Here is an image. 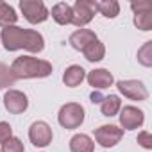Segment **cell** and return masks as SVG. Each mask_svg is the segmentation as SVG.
Returning <instances> with one entry per match:
<instances>
[{"label":"cell","mask_w":152,"mask_h":152,"mask_svg":"<svg viewBox=\"0 0 152 152\" xmlns=\"http://www.w3.org/2000/svg\"><path fill=\"white\" fill-rule=\"evenodd\" d=\"M0 43L7 52L27 50L31 54H39L45 48V38L34 29H23L18 25H9L0 31Z\"/></svg>","instance_id":"cell-1"},{"label":"cell","mask_w":152,"mask_h":152,"mask_svg":"<svg viewBox=\"0 0 152 152\" xmlns=\"http://www.w3.org/2000/svg\"><path fill=\"white\" fill-rule=\"evenodd\" d=\"M13 77L18 79H43L52 75L54 68L52 63L45 61V59H38L32 56H20L13 61V64L9 66Z\"/></svg>","instance_id":"cell-2"},{"label":"cell","mask_w":152,"mask_h":152,"mask_svg":"<svg viewBox=\"0 0 152 152\" xmlns=\"http://www.w3.org/2000/svg\"><path fill=\"white\" fill-rule=\"evenodd\" d=\"M86 118V111L79 102H66L61 106L59 113H57V122L61 127L64 129H79L84 124Z\"/></svg>","instance_id":"cell-3"},{"label":"cell","mask_w":152,"mask_h":152,"mask_svg":"<svg viewBox=\"0 0 152 152\" xmlns=\"http://www.w3.org/2000/svg\"><path fill=\"white\" fill-rule=\"evenodd\" d=\"M20 11H22L23 18L32 25L43 23L50 16L45 2H41V0H22L20 2Z\"/></svg>","instance_id":"cell-4"},{"label":"cell","mask_w":152,"mask_h":152,"mask_svg":"<svg viewBox=\"0 0 152 152\" xmlns=\"http://www.w3.org/2000/svg\"><path fill=\"white\" fill-rule=\"evenodd\" d=\"M97 7L95 0H77L72 6V23L79 29H84L95 16Z\"/></svg>","instance_id":"cell-5"},{"label":"cell","mask_w":152,"mask_h":152,"mask_svg":"<svg viewBox=\"0 0 152 152\" xmlns=\"http://www.w3.org/2000/svg\"><path fill=\"white\" fill-rule=\"evenodd\" d=\"M116 88L118 91L129 99V100H136V102H143L148 99V90L147 86L141 83V81H136V79H125V81H118L116 83Z\"/></svg>","instance_id":"cell-6"},{"label":"cell","mask_w":152,"mask_h":152,"mask_svg":"<svg viewBox=\"0 0 152 152\" xmlns=\"http://www.w3.org/2000/svg\"><path fill=\"white\" fill-rule=\"evenodd\" d=\"M122 138H124V129H120L118 125L106 124L95 129V141L102 148H113L116 143H120Z\"/></svg>","instance_id":"cell-7"},{"label":"cell","mask_w":152,"mask_h":152,"mask_svg":"<svg viewBox=\"0 0 152 152\" xmlns=\"http://www.w3.org/2000/svg\"><path fill=\"white\" fill-rule=\"evenodd\" d=\"M52 138H54L52 127L45 120H38V122L31 124V127H29V140H31V143L34 147H38V148L48 147L52 143Z\"/></svg>","instance_id":"cell-8"},{"label":"cell","mask_w":152,"mask_h":152,"mask_svg":"<svg viewBox=\"0 0 152 152\" xmlns=\"http://www.w3.org/2000/svg\"><path fill=\"white\" fill-rule=\"evenodd\" d=\"M118 118H120V129L124 131H134L138 127L143 125L145 122V113L136 107V106H124L118 111Z\"/></svg>","instance_id":"cell-9"},{"label":"cell","mask_w":152,"mask_h":152,"mask_svg":"<svg viewBox=\"0 0 152 152\" xmlns=\"http://www.w3.org/2000/svg\"><path fill=\"white\" fill-rule=\"evenodd\" d=\"M4 106L6 109L11 113V115H20V113H25L27 107H29V99L23 91L20 90H7L6 95H4Z\"/></svg>","instance_id":"cell-10"},{"label":"cell","mask_w":152,"mask_h":152,"mask_svg":"<svg viewBox=\"0 0 152 152\" xmlns=\"http://www.w3.org/2000/svg\"><path fill=\"white\" fill-rule=\"evenodd\" d=\"M86 81L95 91H100V90H106V88L113 86L115 77H113V73L109 70H106V68H95V70H91L86 75Z\"/></svg>","instance_id":"cell-11"},{"label":"cell","mask_w":152,"mask_h":152,"mask_svg":"<svg viewBox=\"0 0 152 152\" xmlns=\"http://www.w3.org/2000/svg\"><path fill=\"white\" fill-rule=\"evenodd\" d=\"M95 39H99L97 34H95V31H91V29H77V31H73V32L70 34L68 43L72 45V48L83 52V50H84L91 41H95Z\"/></svg>","instance_id":"cell-12"},{"label":"cell","mask_w":152,"mask_h":152,"mask_svg":"<svg viewBox=\"0 0 152 152\" xmlns=\"http://www.w3.org/2000/svg\"><path fill=\"white\" fill-rule=\"evenodd\" d=\"M84 79H86V70L81 64H72L63 73V83L68 88H77Z\"/></svg>","instance_id":"cell-13"},{"label":"cell","mask_w":152,"mask_h":152,"mask_svg":"<svg viewBox=\"0 0 152 152\" xmlns=\"http://www.w3.org/2000/svg\"><path fill=\"white\" fill-rule=\"evenodd\" d=\"M48 15L54 18L57 25H70L72 23V6L66 2H57L52 6Z\"/></svg>","instance_id":"cell-14"},{"label":"cell","mask_w":152,"mask_h":152,"mask_svg":"<svg viewBox=\"0 0 152 152\" xmlns=\"http://www.w3.org/2000/svg\"><path fill=\"white\" fill-rule=\"evenodd\" d=\"M68 147H70V152H93L95 150V141L91 140V136L79 132V134L72 136Z\"/></svg>","instance_id":"cell-15"},{"label":"cell","mask_w":152,"mask_h":152,"mask_svg":"<svg viewBox=\"0 0 152 152\" xmlns=\"http://www.w3.org/2000/svg\"><path fill=\"white\" fill-rule=\"evenodd\" d=\"M83 54H84L86 61H90V63H99V61H102V59L106 57V45H104L100 39H95V41H91V43L83 50Z\"/></svg>","instance_id":"cell-16"},{"label":"cell","mask_w":152,"mask_h":152,"mask_svg":"<svg viewBox=\"0 0 152 152\" xmlns=\"http://www.w3.org/2000/svg\"><path fill=\"white\" fill-rule=\"evenodd\" d=\"M122 109V100L118 95H107V97H102L100 100V113L104 116H116L118 111Z\"/></svg>","instance_id":"cell-17"},{"label":"cell","mask_w":152,"mask_h":152,"mask_svg":"<svg viewBox=\"0 0 152 152\" xmlns=\"http://www.w3.org/2000/svg\"><path fill=\"white\" fill-rule=\"evenodd\" d=\"M95 7L104 18H116L120 15V4L116 0H95Z\"/></svg>","instance_id":"cell-18"},{"label":"cell","mask_w":152,"mask_h":152,"mask_svg":"<svg viewBox=\"0 0 152 152\" xmlns=\"http://www.w3.org/2000/svg\"><path fill=\"white\" fill-rule=\"evenodd\" d=\"M16 22H18V15H16L15 7L0 0V27L4 29L9 25H16Z\"/></svg>","instance_id":"cell-19"},{"label":"cell","mask_w":152,"mask_h":152,"mask_svg":"<svg viewBox=\"0 0 152 152\" xmlns=\"http://www.w3.org/2000/svg\"><path fill=\"white\" fill-rule=\"evenodd\" d=\"M134 27L143 31V32H148L152 31V9L150 11H140V13H134Z\"/></svg>","instance_id":"cell-20"},{"label":"cell","mask_w":152,"mask_h":152,"mask_svg":"<svg viewBox=\"0 0 152 152\" xmlns=\"http://www.w3.org/2000/svg\"><path fill=\"white\" fill-rule=\"evenodd\" d=\"M138 63L145 68L152 66V41H145L138 48Z\"/></svg>","instance_id":"cell-21"},{"label":"cell","mask_w":152,"mask_h":152,"mask_svg":"<svg viewBox=\"0 0 152 152\" xmlns=\"http://www.w3.org/2000/svg\"><path fill=\"white\" fill-rule=\"evenodd\" d=\"M16 79L13 77L11 68L6 63H0V90H11V86H15Z\"/></svg>","instance_id":"cell-22"},{"label":"cell","mask_w":152,"mask_h":152,"mask_svg":"<svg viewBox=\"0 0 152 152\" xmlns=\"http://www.w3.org/2000/svg\"><path fill=\"white\" fill-rule=\"evenodd\" d=\"M0 152H25V147H23V141L16 136H11L9 140H6L0 147Z\"/></svg>","instance_id":"cell-23"},{"label":"cell","mask_w":152,"mask_h":152,"mask_svg":"<svg viewBox=\"0 0 152 152\" xmlns=\"http://www.w3.org/2000/svg\"><path fill=\"white\" fill-rule=\"evenodd\" d=\"M138 145L143 147L145 150H150L152 148V134L148 131H141L138 134Z\"/></svg>","instance_id":"cell-24"},{"label":"cell","mask_w":152,"mask_h":152,"mask_svg":"<svg viewBox=\"0 0 152 152\" xmlns=\"http://www.w3.org/2000/svg\"><path fill=\"white\" fill-rule=\"evenodd\" d=\"M13 136V127L7 122H0V143H4Z\"/></svg>","instance_id":"cell-25"},{"label":"cell","mask_w":152,"mask_h":152,"mask_svg":"<svg viewBox=\"0 0 152 152\" xmlns=\"http://www.w3.org/2000/svg\"><path fill=\"white\" fill-rule=\"evenodd\" d=\"M131 9H132V13H140V11H150L152 9V4L150 2H132L131 4Z\"/></svg>","instance_id":"cell-26"},{"label":"cell","mask_w":152,"mask_h":152,"mask_svg":"<svg viewBox=\"0 0 152 152\" xmlns=\"http://www.w3.org/2000/svg\"><path fill=\"white\" fill-rule=\"evenodd\" d=\"M90 99H91V102H93V104H100V100H102V95H100V91H91Z\"/></svg>","instance_id":"cell-27"}]
</instances>
